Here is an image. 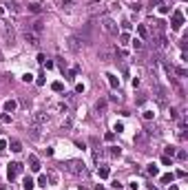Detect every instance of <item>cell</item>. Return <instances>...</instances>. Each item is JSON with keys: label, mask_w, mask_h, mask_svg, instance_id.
<instances>
[{"label": "cell", "mask_w": 188, "mask_h": 190, "mask_svg": "<svg viewBox=\"0 0 188 190\" xmlns=\"http://www.w3.org/2000/svg\"><path fill=\"white\" fill-rule=\"evenodd\" d=\"M131 9H133V11H139V9H142V5H139V2H133V5H131Z\"/></svg>", "instance_id": "obj_33"}, {"label": "cell", "mask_w": 188, "mask_h": 190, "mask_svg": "<svg viewBox=\"0 0 188 190\" xmlns=\"http://www.w3.org/2000/svg\"><path fill=\"white\" fill-rule=\"evenodd\" d=\"M120 40H122V44H128V42H131V38H128V33H122Z\"/></svg>", "instance_id": "obj_26"}, {"label": "cell", "mask_w": 188, "mask_h": 190, "mask_svg": "<svg viewBox=\"0 0 188 190\" xmlns=\"http://www.w3.org/2000/svg\"><path fill=\"white\" fill-rule=\"evenodd\" d=\"M67 80H69V82H73V80H75V73H73V71H67Z\"/></svg>", "instance_id": "obj_29"}, {"label": "cell", "mask_w": 188, "mask_h": 190, "mask_svg": "<svg viewBox=\"0 0 188 190\" xmlns=\"http://www.w3.org/2000/svg\"><path fill=\"white\" fill-rule=\"evenodd\" d=\"M33 186H35L33 179H31V177H25V181H22V188H25V190H33Z\"/></svg>", "instance_id": "obj_13"}, {"label": "cell", "mask_w": 188, "mask_h": 190, "mask_svg": "<svg viewBox=\"0 0 188 190\" xmlns=\"http://www.w3.org/2000/svg\"><path fill=\"white\" fill-rule=\"evenodd\" d=\"M51 89H53L55 93H62V91H64V84H62V82H53V84H51Z\"/></svg>", "instance_id": "obj_19"}, {"label": "cell", "mask_w": 188, "mask_h": 190, "mask_svg": "<svg viewBox=\"0 0 188 190\" xmlns=\"http://www.w3.org/2000/svg\"><path fill=\"white\" fill-rule=\"evenodd\" d=\"M113 131H117V133H122V131H124V124H122V122H117V124H115V128H113Z\"/></svg>", "instance_id": "obj_31"}, {"label": "cell", "mask_w": 188, "mask_h": 190, "mask_svg": "<svg viewBox=\"0 0 188 190\" xmlns=\"http://www.w3.org/2000/svg\"><path fill=\"white\" fill-rule=\"evenodd\" d=\"M173 179H175V175H173V173L162 175V183H173Z\"/></svg>", "instance_id": "obj_20"}, {"label": "cell", "mask_w": 188, "mask_h": 190, "mask_svg": "<svg viewBox=\"0 0 188 190\" xmlns=\"http://www.w3.org/2000/svg\"><path fill=\"white\" fill-rule=\"evenodd\" d=\"M27 29H31V31H33L35 35H40V38H42V31H44V22L40 20V18H38V20H35V22H31V25L27 27Z\"/></svg>", "instance_id": "obj_6"}, {"label": "cell", "mask_w": 188, "mask_h": 190, "mask_svg": "<svg viewBox=\"0 0 188 190\" xmlns=\"http://www.w3.org/2000/svg\"><path fill=\"white\" fill-rule=\"evenodd\" d=\"M106 108V102H97V111H104Z\"/></svg>", "instance_id": "obj_39"}, {"label": "cell", "mask_w": 188, "mask_h": 190, "mask_svg": "<svg viewBox=\"0 0 188 190\" xmlns=\"http://www.w3.org/2000/svg\"><path fill=\"white\" fill-rule=\"evenodd\" d=\"M151 5H159V7H162L164 2H162V0H151Z\"/></svg>", "instance_id": "obj_41"}, {"label": "cell", "mask_w": 188, "mask_h": 190, "mask_svg": "<svg viewBox=\"0 0 188 190\" xmlns=\"http://www.w3.org/2000/svg\"><path fill=\"white\" fill-rule=\"evenodd\" d=\"M97 175H100L102 179H106V177L111 175V170H109V166H100V168H97Z\"/></svg>", "instance_id": "obj_15"}, {"label": "cell", "mask_w": 188, "mask_h": 190, "mask_svg": "<svg viewBox=\"0 0 188 190\" xmlns=\"http://www.w3.org/2000/svg\"><path fill=\"white\" fill-rule=\"evenodd\" d=\"M29 168H31L33 173H38V170H40V161H38V157H35V155H29Z\"/></svg>", "instance_id": "obj_9"}, {"label": "cell", "mask_w": 188, "mask_h": 190, "mask_svg": "<svg viewBox=\"0 0 188 190\" xmlns=\"http://www.w3.org/2000/svg\"><path fill=\"white\" fill-rule=\"evenodd\" d=\"M113 137H115V133H106V135H104V139H106V141H113Z\"/></svg>", "instance_id": "obj_32"}, {"label": "cell", "mask_w": 188, "mask_h": 190, "mask_svg": "<svg viewBox=\"0 0 188 190\" xmlns=\"http://www.w3.org/2000/svg\"><path fill=\"white\" fill-rule=\"evenodd\" d=\"M47 175H40V177H38V186H42V188H47Z\"/></svg>", "instance_id": "obj_22"}, {"label": "cell", "mask_w": 188, "mask_h": 190, "mask_svg": "<svg viewBox=\"0 0 188 190\" xmlns=\"http://www.w3.org/2000/svg\"><path fill=\"white\" fill-rule=\"evenodd\" d=\"M5 7H7L9 11H13V13H16V11H18V5H16V2H13V0H11V2H7Z\"/></svg>", "instance_id": "obj_24"}, {"label": "cell", "mask_w": 188, "mask_h": 190, "mask_svg": "<svg viewBox=\"0 0 188 190\" xmlns=\"http://www.w3.org/2000/svg\"><path fill=\"white\" fill-rule=\"evenodd\" d=\"M131 42H133L135 51H142V47H144V44H142V40H139V38H135V40H131Z\"/></svg>", "instance_id": "obj_23"}, {"label": "cell", "mask_w": 188, "mask_h": 190, "mask_svg": "<svg viewBox=\"0 0 188 190\" xmlns=\"http://www.w3.org/2000/svg\"><path fill=\"white\" fill-rule=\"evenodd\" d=\"M49 119H51V117L47 115V113H33V119H31V122H33V126H42V124H47Z\"/></svg>", "instance_id": "obj_7"}, {"label": "cell", "mask_w": 188, "mask_h": 190, "mask_svg": "<svg viewBox=\"0 0 188 190\" xmlns=\"http://www.w3.org/2000/svg\"><path fill=\"white\" fill-rule=\"evenodd\" d=\"M162 164L164 166H171V157H166V155H164V157H162Z\"/></svg>", "instance_id": "obj_35"}, {"label": "cell", "mask_w": 188, "mask_h": 190, "mask_svg": "<svg viewBox=\"0 0 188 190\" xmlns=\"http://www.w3.org/2000/svg\"><path fill=\"white\" fill-rule=\"evenodd\" d=\"M22 168H25V166L20 164V161H11V164H9V168H7V177H9V181H13L18 175L22 173Z\"/></svg>", "instance_id": "obj_2"}, {"label": "cell", "mask_w": 188, "mask_h": 190, "mask_svg": "<svg viewBox=\"0 0 188 190\" xmlns=\"http://www.w3.org/2000/svg\"><path fill=\"white\" fill-rule=\"evenodd\" d=\"M16 106H18L16 99H7V102H5V111H7V113H13V111H16Z\"/></svg>", "instance_id": "obj_11"}, {"label": "cell", "mask_w": 188, "mask_h": 190, "mask_svg": "<svg viewBox=\"0 0 188 190\" xmlns=\"http://www.w3.org/2000/svg\"><path fill=\"white\" fill-rule=\"evenodd\" d=\"M157 173H159V170H157V166H153V164L148 166V175H153V177H155Z\"/></svg>", "instance_id": "obj_25"}, {"label": "cell", "mask_w": 188, "mask_h": 190, "mask_svg": "<svg viewBox=\"0 0 188 190\" xmlns=\"http://www.w3.org/2000/svg\"><path fill=\"white\" fill-rule=\"evenodd\" d=\"M27 9H29L31 13H35V16H38V13H42V7H40V5H35V2H31V5H27Z\"/></svg>", "instance_id": "obj_14"}, {"label": "cell", "mask_w": 188, "mask_h": 190, "mask_svg": "<svg viewBox=\"0 0 188 190\" xmlns=\"http://www.w3.org/2000/svg\"><path fill=\"white\" fill-rule=\"evenodd\" d=\"M0 62H2V51H0Z\"/></svg>", "instance_id": "obj_43"}, {"label": "cell", "mask_w": 188, "mask_h": 190, "mask_svg": "<svg viewBox=\"0 0 188 190\" xmlns=\"http://www.w3.org/2000/svg\"><path fill=\"white\" fill-rule=\"evenodd\" d=\"M168 190H179V188H177V186H173V183H171V188H168Z\"/></svg>", "instance_id": "obj_42"}, {"label": "cell", "mask_w": 188, "mask_h": 190, "mask_svg": "<svg viewBox=\"0 0 188 190\" xmlns=\"http://www.w3.org/2000/svg\"><path fill=\"white\" fill-rule=\"evenodd\" d=\"M20 104H22V106H25V108H29V106H31V99L22 97V99H20Z\"/></svg>", "instance_id": "obj_27"}, {"label": "cell", "mask_w": 188, "mask_h": 190, "mask_svg": "<svg viewBox=\"0 0 188 190\" xmlns=\"http://www.w3.org/2000/svg\"><path fill=\"white\" fill-rule=\"evenodd\" d=\"M69 173H73V175H80V173H84V164L82 161H69Z\"/></svg>", "instance_id": "obj_8"}, {"label": "cell", "mask_w": 188, "mask_h": 190, "mask_svg": "<svg viewBox=\"0 0 188 190\" xmlns=\"http://www.w3.org/2000/svg\"><path fill=\"white\" fill-rule=\"evenodd\" d=\"M9 148L13 150V153H20V150H22V144H20L18 139H11L9 141Z\"/></svg>", "instance_id": "obj_12"}, {"label": "cell", "mask_w": 188, "mask_h": 190, "mask_svg": "<svg viewBox=\"0 0 188 190\" xmlns=\"http://www.w3.org/2000/svg\"><path fill=\"white\" fill-rule=\"evenodd\" d=\"M106 77H109V84H111V89H120V77L113 73H106Z\"/></svg>", "instance_id": "obj_10"}, {"label": "cell", "mask_w": 188, "mask_h": 190, "mask_svg": "<svg viewBox=\"0 0 188 190\" xmlns=\"http://www.w3.org/2000/svg\"><path fill=\"white\" fill-rule=\"evenodd\" d=\"M75 5H77V0H60L62 9H71V7H75Z\"/></svg>", "instance_id": "obj_16"}, {"label": "cell", "mask_w": 188, "mask_h": 190, "mask_svg": "<svg viewBox=\"0 0 188 190\" xmlns=\"http://www.w3.org/2000/svg\"><path fill=\"white\" fill-rule=\"evenodd\" d=\"M102 29L109 33V35H117V25L113 22L111 18H106V16L102 18Z\"/></svg>", "instance_id": "obj_3"}, {"label": "cell", "mask_w": 188, "mask_h": 190, "mask_svg": "<svg viewBox=\"0 0 188 190\" xmlns=\"http://www.w3.org/2000/svg\"><path fill=\"white\" fill-rule=\"evenodd\" d=\"M35 82H38L40 86H42V84H44V73H40V75H38V80H35Z\"/></svg>", "instance_id": "obj_34"}, {"label": "cell", "mask_w": 188, "mask_h": 190, "mask_svg": "<svg viewBox=\"0 0 188 190\" xmlns=\"http://www.w3.org/2000/svg\"><path fill=\"white\" fill-rule=\"evenodd\" d=\"M22 38H25L31 47H38V44H40V35H35L31 29H25V31H22Z\"/></svg>", "instance_id": "obj_4"}, {"label": "cell", "mask_w": 188, "mask_h": 190, "mask_svg": "<svg viewBox=\"0 0 188 190\" xmlns=\"http://www.w3.org/2000/svg\"><path fill=\"white\" fill-rule=\"evenodd\" d=\"M71 124H73V117L69 115V117H67V119H64V122H62V126H67V128H69V126H71Z\"/></svg>", "instance_id": "obj_28"}, {"label": "cell", "mask_w": 188, "mask_h": 190, "mask_svg": "<svg viewBox=\"0 0 188 190\" xmlns=\"http://www.w3.org/2000/svg\"><path fill=\"white\" fill-rule=\"evenodd\" d=\"M135 144H137V146H146V135H144V133L135 135Z\"/></svg>", "instance_id": "obj_18"}, {"label": "cell", "mask_w": 188, "mask_h": 190, "mask_svg": "<svg viewBox=\"0 0 188 190\" xmlns=\"http://www.w3.org/2000/svg\"><path fill=\"white\" fill-rule=\"evenodd\" d=\"M137 31H139L142 38H148V29H146V25H139V27H137Z\"/></svg>", "instance_id": "obj_21"}, {"label": "cell", "mask_w": 188, "mask_h": 190, "mask_svg": "<svg viewBox=\"0 0 188 190\" xmlns=\"http://www.w3.org/2000/svg\"><path fill=\"white\" fill-rule=\"evenodd\" d=\"M168 11H171V9L166 7V5H162V7H159V13H168Z\"/></svg>", "instance_id": "obj_38"}, {"label": "cell", "mask_w": 188, "mask_h": 190, "mask_svg": "<svg viewBox=\"0 0 188 190\" xmlns=\"http://www.w3.org/2000/svg\"><path fill=\"white\" fill-rule=\"evenodd\" d=\"M151 82H153V91H155V99L159 102V104H166V89H164L162 84L157 82V77H151Z\"/></svg>", "instance_id": "obj_1"}, {"label": "cell", "mask_w": 188, "mask_h": 190, "mask_svg": "<svg viewBox=\"0 0 188 190\" xmlns=\"http://www.w3.org/2000/svg\"><path fill=\"white\" fill-rule=\"evenodd\" d=\"M111 155H113V157H120V148H115V146H113V150H111Z\"/></svg>", "instance_id": "obj_36"}, {"label": "cell", "mask_w": 188, "mask_h": 190, "mask_svg": "<svg viewBox=\"0 0 188 190\" xmlns=\"http://www.w3.org/2000/svg\"><path fill=\"white\" fill-rule=\"evenodd\" d=\"M0 190H5V188H2V186H0Z\"/></svg>", "instance_id": "obj_44"}, {"label": "cell", "mask_w": 188, "mask_h": 190, "mask_svg": "<svg viewBox=\"0 0 188 190\" xmlns=\"http://www.w3.org/2000/svg\"><path fill=\"white\" fill-rule=\"evenodd\" d=\"M181 25H184V16H181V11H175L173 13V18H171V29H181Z\"/></svg>", "instance_id": "obj_5"}, {"label": "cell", "mask_w": 188, "mask_h": 190, "mask_svg": "<svg viewBox=\"0 0 188 190\" xmlns=\"http://www.w3.org/2000/svg\"><path fill=\"white\" fill-rule=\"evenodd\" d=\"M69 49L71 51H80V44H77V38H69Z\"/></svg>", "instance_id": "obj_17"}, {"label": "cell", "mask_w": 188, "mask_h": 190, "mask_svg": "<svg viewBox=\"0 0 188 190\" xmlns=\"http://www.w3.org/2000/svg\"><path fill=\"white\" fill-rule=\"evenodd\" d=\"M173 155H175V148H173V146H168V148H166V157H173Z\"/></svg>", "instance_id": "obj_30"}, {"label": "cell", "mask_w": 188, "mask_h": 190, "mask_svg": "<svg viewBox=\"0 0 188 190\" xmlns=\"http://www.w3.org/2000/svg\"><path fill=\"white\" fill-rule=\"evenodd\" d=\"M84 91V84H75V93H82Z\"/></svg>", "instance_id": "obj_37"}, {"label": "cell", "mask_w": 188, "mask_h": 190, "mask_svg": "<svg viewBox=\"0 0 188 190\" xmlns=\"http://www.w3.org/2000/svg\"><path fill=\"white\" fill-rule=\"evenodd\" d=\"M177 157H179V159H186V157H188L186 150H179V153H177Z\"/></svg>", "instance_id": "obj_40"}]
</instances>
